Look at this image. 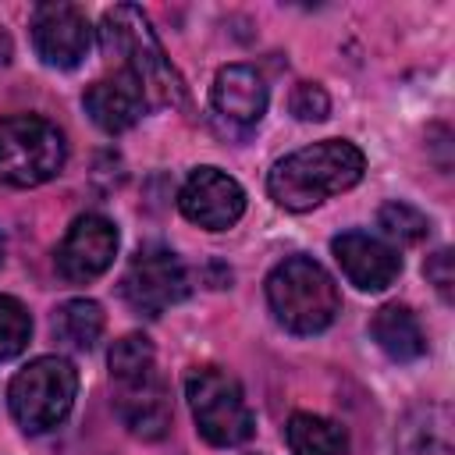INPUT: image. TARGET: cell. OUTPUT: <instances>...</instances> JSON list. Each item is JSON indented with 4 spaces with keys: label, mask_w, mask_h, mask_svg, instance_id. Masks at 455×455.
<instances>
[{
    "label": "cell",
    "mask_w": 455,
    "mask_h": 455,
    "mask_svg": "<svg viewBox=\"0 0 455 455\" xmlns=\"http://www.w3.org/2000/svg\"><path fill=\"white\" fill-rule=\"evenodd\" d=\"M114 405H117L121 423H124L135 437H142V441L164 437L167 427H171V416H174V409H171V391H167V384H164V377H160L156 370H149V373H142V377L117 380V398H114Z\"/></svg>",
    "instance_id": "8fae6325"
},
{
    "label": "cell",
    "mask_w": 455,
    "mask_h": 455,
    "mask_svg": "<svg viewBox=\"0 0 455 455\" xmlns=\"http://www.w3.org/2000/svg\"><path fill=\"white\" fill-rule=\"evenodd\" d=\"M178 206L192 224L224 231L245 213V192L231 174L217 167H196L178 192Z\"/></svg>",
    "instance_id": "ba28073f"
},
{
    "label": "cell",
    "mask_w": 455,
    "mask_h": 455,
    "mask_svg": "<svg viewBox=\"0 0 455 455\" xmlns=\"http://www.w3.org/2000/svg\"><path fill=\"white\" fill-rule=\"evenodd\" d=\"M331 249L345 277L363 291H384L402 274V256L384 238H373L366 231H345L331 242Z\"/></svg>",
    "instance_id": "7c38bea8"
},
{
    "label": "cell",
    "mask_w": 455,
    "mask_h": 455,
    "mask_svg": "<svg viewBox=\"0 0 455 455\" xmlns=\"http://www.w3.org/2000/svg\"><path fill=\"white\" fill-rule=\"evenodd\" d=\"M100 43L103 53L121 64V75H128L139 92L146 96V107H178L185 103V85L171 60L160 50V39L149 25V18L132 7L117 4L100 21Z\"/></svg>",
    "instance_id": "7a4b0ae2"
},
{
    "label": "cell",
    "mask_w": 455,
    "mask_h": 455,
    "mask_svg": "<svg viewBox=\"0 0 455 455\" xmlns=\"http://www.w3.org/2000/svg\"><path fill=\"white\" fill-rule=\"evenodd\" d=\"M377 224L387 238H395L402 245H416L430 235V220L409 203H384L380 213H377Z\"/></svg>",
    "instance_id": "ffe728a7"
},
{
    "label": "cell",
    "mask_w": 455,
    "mask_h": 455,
    "mask_svg": "<svg viewBox=\"0 0 455 455\" xmlns=\"http://www.w3.org/2000/svg\"><path fill=\"white\" fill-rule=\"evenodd\" d=\"M366 171V156L359 146L345 139H323L313 146H302L274 164L267 178V192L284 210H313L323 199L348 192Z\"/></svg>",
    "instance_id": "6da1fadb"
},
{
    "label": "cell",
    "mask_w": 455,
    "mask_h": 455,
    "mask_svg": "<svg viewBox=\"0 0 455 455\" xmlns=\"http://www.w3.org/2000/svg\"><path fill=\"white\" fill-rule=\"evenodd\" d=\"M28 338H32L28 309L18 299L0 295V359H14L18 352H25Z\"/></svg>",
    "instance_id": "44dd1931"
},
{
    "label": "cell",
    "mask_w": 455,
    "mask_h": 455,
    "mask_svg": "<svg viewBox=\"0 0 455 455\" xmlns=\"http://www.w3.org/2000/svg\"><path fill=\"white\" fill-rule=\"evenodd\" d=\"M185 398L192 405L196 430L217 444V448H235L252 437L256 419L252 409L242 395V384L220 370V366H196L185 380Z\"/></svg>",
    "instance_id": "5b68a950"
},
{
    "label": "cell",
    "mask_w": 455,
    "mask_h": 455,
    "mask_svg": "<svg viewBox=\"0 0 455 455\" xmlns=\"http://www.w3.org/2000/svg\"><path fill=\"white\" fill-rule=\"evenodd\" d=\"M267 302L277 323L291 334H320L341 313L334 277L309 256H291L270 270Z\"/></svg>",
    "instance_id": "3957f363"
},
{
    "label": "cell",
    "mask_w": 455,
    "mask_h": 455,
    "mask_svg": "<svg viewBox=\"0 0 455 455\" xmlns=\"http://www.w3.org/2000/svg\"><path fill=\"white\" fill-rule=\"evenodd\" d=\"M4 252H7V242H4V231H0V263H4Z\"/></svg>",
    "instance_id": "d4e9b609"
},
{
    "label": "cell",
    "mask_w": 455,
    "mask_h": 455,
    "mask_svg": "<svg viewBox=\"0 0 455 455\" xmlns=\"http://www.w3.org/2000/svg\"><path fill=\"white\" fill-rule=\"evenodd\" d=\"M78 373L64 355H39L14 373L7 387L11 416L25 434H46L60 427L75 405Z\"/></svg>",
    "instance_id": "277c9868"
},
{
    "label": "cell",
    "mask_w": 455,
    "mask_h": 455,
    "mask_svg": "<svg viewBox=\"0 0 455 455\" xmlns=\"http://www.w3.org/2000/svg\"><path fill=\"white\" fill-rule=\"evenodd\" d=\"M288 107H291V114L299 121H323L327 110H331V100H327V92L316 82H299Z\"/></svg>",
    "instance_id": "7402d4cb"
},
{
    "label": "cell",
    "mask_w": 455,
    "mask_h": 455,
    "mask_svg": "<svg viewBox=\"0 0 455 455\" xmlns=\"http://www.w3.org/2000/svg\"><path fill=\"white\" fill-rule=\"evenodd\" d=\"M153 359H156V352H153V341L146 334H124V338H117L110 345V355H107L114 380H128V377L149 373L153 370Z\"/></svg>",
    "instance_id": "d6986e66"
},
{
    "label": "cell",
    "mask_w": 455,
    "mask_h": 455,
    "mask_svg": "<svg viewBox=\"0 0 455 455\" xmlns=\"http://www.w3.org/2000/svg\"><path fill=\"white\" fill-rule=\"evenodd\" d=\"M370 334L373 341L395 359V363H412L427 352V334L416 320V313L402 302H387L373 313L370 320Z\"/></svg>",
    "instance_id": "9a60e30c"
},
{
    "label": "cell",
    "mask_w": 455,
    "mask_h": 455,
    "mask_svg": "<svg viewBox=\"0 0 455 455\" xmlns=\"http://www.w3.org/2000/svg\"><path fill=\"white\" fill-rule=\"evenodd\" d=\"M64 156V135L46 117L18 114L0 121V181L14 188H36L60 174Z\"/></svg>",
    "instance_id": "8992f818"
},
{
    "label": "cell",
    "mask_w": 455,
    "mask_h": 455,
    "mask_svg": "<svg viewBox=\"0 0 455 455\" xmlns=\"http://www.w3.org/2000/svg\"><path fill=\"white\" fill-rule=\"evenodd\" d=\"M402 455H455L451 444V416L444 405H423L416 409L398 437Z\"/></svg>",
    "instance_id": "2e32d148"
},
{
    "label": "cell",
    "mask_w": 455,
    "mask_h": 455,
    "mask_svg": "<svg viewBox=\"0 0 455 455\" xmlns=\"http://www.w3.org/2000/svg\"><path fill=\"white\" fill-rule=\"evenodd\" d=\"M32 43L43 64L68 71L85 60L92 46V28L75 4H43L32 14Z\"/></svg>",
    "instance_id": "9c48e42d"
},
{
    "label": "cell",
    "mask_w": 455,
    "mask_h": 455,
    "mask_svg": "<svg viewBox=\"0 0 455 455\" xmlns=\"http://www.w3.org/2000/svg\"><path fill=\"white\" fill-rule=\"evenodd\" d=\"M124 288V299L146 313V316H160L164 309H171L174 302L185 299L188 291V274L181 267V259L164 249V245H149L142 249L132 263H128V274L121 281Z\"/></svg>",
    "instance_id": "52a82bcc"
},
{
    "label": "cell",
    "mask_w": 455,
    "mask_h": 455,
    "mask_svg": "<svg viewBox=\"0 0 455 455\" xmlns=\"http://www.w3.org/2000/svg\"><path fill=\"white\" fill-rule=\"evenodd\" d=\"M284 441L291 448V455H345L348 437L345 430L316 412H295L284 427Z\"/></svg>",
    "instance_id": "e0dca14e"
},
{
    "label": "cell",
    "mask_w": 455,
    "mask_h": 455,
    "mask_svg": "<svg viewBox=\"0 0 455 455\" xmlns=\"http://www.w3.org/2000/svg\"><path fill=\"white\" fill-rule=\"evenodd\" d=\"M423 274H427V281L437 288V295H441L444 302H451V295H455V259H451V249H437V252L427 259Z\"/></svg>",
    "instance_id": "603a6c76"
},
{
    "label": "cell",
    "mask_w": 455,
    "mask_h": 455,
    "mask_svg": "<svg viewBox=\"0 0 455 455\" xmlns=\"http://www.w3.org/2000/svg\"><path fill=\"white\" fill-rule=\"evenodd\" d=\"M103 309H100V302H92V299H68L57 313H53V334L64 341V345H71V348H78V352H89L96 341H100V334H103Z\"/></svg>",
    "instance_id": "ac0fdd59"
},
{
    "label": "cell",
    "mask_w": 455,
    "mask_h": 455,
    "mask_svg": "<svg viewBox=\"0 0 455 455\" xmlns=\"http://www.w3.org/2000/svg\"><path fill=\"white\" fill-rule=\"evenodd\" d=\"M85 114L107 132V135H121L128 132L142 110H146V96L139 92V85L128 75H114V78H100L85 89L82 96Z\"/></svg>",
    "instance_id": "5bb4252c"
},
{
    "label": "cell",
    "mask_w": 455,
    "mask_h": 455,
    "mask_svg": "<svg viewBox=\"0 0 455 455\" xmlns=\"http://www.w3.org/2000/svg\"><path fill=\"white\" fill-rule=\"evenodd\" d=\"M210 103H213V114L220 121L238 124V128H249L267 110V82L249 64H228L213 78Z\"/></svg>",
    "instance_id": "4fadbf2b"
},
{
    "label": "cell",
    "mask_w": 455,
    "mask_h": 455,
    "mask_svg": "<svg viewBox=\"0 0 455 455\" xmlns=\"http://www.w3.org/2000/svg\"><path fill=\"white\" fill-rule=\"evenodd\" d=\"M114 256H117V228L100 213H85L68 228L57 249V270L60 277L85 284L100 277L114 263Z\"/></svg>",
    "instance_id": "30bf717a"
},
{
    "label": "cell",
    "mask_w": 455,
    "mask_h": 455,
    "mask_svg": "<svg viewBox=\"0 0 455 455\" xmlns=\"http://www.w3.org/2000/svg\"><path fill=\"white\" fill-rule=\"evenodd\" d=\"M7 60H11V36L0 32V64H7Z\"/></svg>",
    "instance_id": "cb8c5ba5"
}]
</instances>
